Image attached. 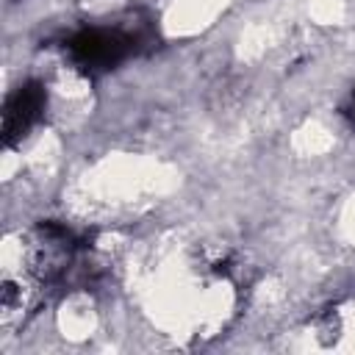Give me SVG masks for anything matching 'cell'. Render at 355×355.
<instances>
[{"instance_id":"1","label":"cell","mask_w":355,"mask_h":355,"mask_svg":"<svg viewBox=\"0 0 355 355\" xmlns=\"http://www.w3.org/2000/svg\"><path fill=\"white\" fill-rule=\"evenodd\" d=\"M44 108V89L42 83L31 80L25 86H19L8 103H6V111H3V139L6 144H14L42 114Z\"/></svg>"},{"instance_id":"2","label":"cell","mask_w":355,"mask_h":355,"mask_svg":"<svg viewBox=\"0 0 355 355\" xmlns=\"http://www.w3.org/2000/svg\"><path fill=\"white\" fill-rule=\"evenodd\" d=\"M128 50V39L108 31H83L69 42V53L83 67H111Z\"/></svg>"}]
</instances>
